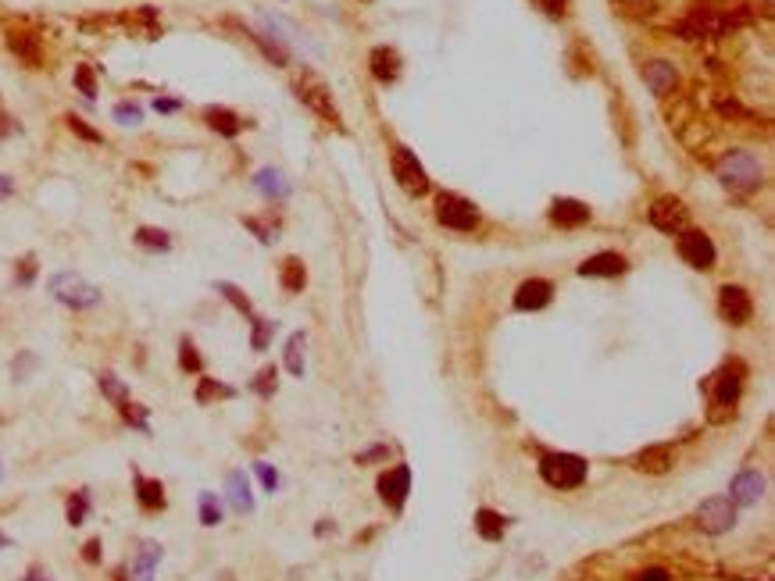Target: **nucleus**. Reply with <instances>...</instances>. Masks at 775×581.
Returning a JSON list of instances; mask_svg holds the SVG:
<instances>
[{
	"label": "nucleus",
	"instance_id": "obj_16",
	"mask_svg": "<svg viewBox=\"0 0 775 581\" xmlns=\"http://www.w3.org/2000/svg\"><path fill=\"white\" fill-rule=\"evenodd\" d=\"M625 268H629V264H625L622 253H594L590 261L579 264V275H583V279H615V275H622Z\"/></svg>",
	"mask_w": 775,
	"mask_h": 581
},
{
	"label": "nucleus",
	"instance_id": "obj_37",
	"mask_svg": "<svg viewBox=\"0 0 775 581\" xmlns=\"http://www.w3.org/2000/svg\"><path fill=\"white\" fill-rule=\"evenodd\" d=\"M119 410H121V417H125L132 428H140V432H147V435H150V424H147V407H140V404L125 400V404H119Z\"/></svg>",
	"mask_w": 775,
	"mask_h": 581
},
{
	"label": "nucleus",
	"instance_id": "obj_31",
	"mask_svg": "<svg viewBox=\"0 0 775 581\" xmlns=\"http://www.w3.org/2000/svg\"><path fill=\"white\" fill-rule=\"evenodd\" d=\"M11 51L18 54V58L25 61V64H40V51H36V40L33 36H25V33H11Z\"/></svg>",
	"mask_w": 775,
	"mask_h": 581
},
{
	"label": "nucleus",
	"instance_id": "obj_45",
	"mask_svg": "<svg viewBox=\"0 0 775 581\" xmlns=\"http://www.w3.org/2000/svg\"><path fill=\"white\" fill-rule=\"evenodd\" d=\"M33 279H36V261L25 257V261H22V271H18V286H29Z\"/></svg>",
	"mask_w": 775,
	"mask_h": 581
},
{
	"label": "nucleus",
	"instance_id": "obj_14",
	"mask_svg": "<svg viewBox=\"0 0 775 581\" xmlns=\"http://www.w3.org/2000/svg\"><path fill=\"white\" fill-rule=\"evenodd\" d=\"M132 489H136V503H140V510H147V514H158V510H165V485L158 481V478H143L140 471L132 474Z\"/></svg>",
	"mask_w": 775,
	"mask_h": 581
},
{
	"label": "nucleus",
	"instance_id": "obj_22",
	"mask_svg": "<svg viewBox=\"0 0 775 581\" xmlns=\"http://www.w3.org/2000/svg\"><path fill=\"white\" fill-rule=\"evenodd\" d=\"M644 79H647L651 93L664 97V93H672V86H675V68H672L668 61H651V64L644 68Z\"/></svg>",
	"mask_w": 775,
	"mask_h": 581
},
{
	"label": "nucleus",
	"instance_id": "obj_36",
	"mask_svg": "<svg viewBox=\"0 0 775 581\" xmlns=\"http://www.w3.org/2000/svg\"><path fill=\"white\" fill-rule=\"evenodd\" d=\"M215 290L222 292V296H226V300H229V303L237 307L239 314H247V318H254V307H250V300H247V296H243V292H239L237 286H233V282H215Z\"/></svg>",
	"mask_w": 775,
	"mask_h": 581
},
{
	"label": "nucleus",
	"instance_id": "obj_26",
	"mask_svg": "<svg viewBox=\"0 0 775 581\" xmlns=\"http://www.w3.org/2000/svg\"><path fill=\"white\" fill-rule=\"evenodd\" d=\"M204 121H208L215 132H222V136H237L239 129H243V121H239L233 111H226V108H208V111H204Z\"/></svg>",
	"mask_w": 775,
	"mask_h": 581
},
{
	"label": "nucleus",
	"instance_id": "obj_52",
	"mask_svg": "<svg viewBox=\"0 0 775 581\" xmlns=\"http://www.w3.org/2000/svg\"><path fill=\"white\" fill-rule=\"evenodd\" d=\"M7 132H11V121H7V115L0 111V136H7Z\"/></svg>",
	"mask_w": 775,
	"mask_h": 581
},
{
	"label": "nucleus",
	"instance_id": "obj_32",
	"mask_svg": "<svg viewBox=\"0 0 775 581\" xmlns=\"http://www.w3.org/2000/svg\"><path fill=\"white\" fill-rule=\"evenodd\" d=\"M136 246L154 250V253H165V250H172V239H169V233H161V229H140V233H136Z\"/></svg>",
	"mask_w": 775,
	"mask_h": 581
},
{
	"label": "nucleus",
	"instance_id": "obj_17",
	"mask_svg": "<svg viewBox=\"0 0 775 581\" xmlns=\"http://www.w3.org/2000/svg\"><path fill=\"white\" fill-rule=\"evenodd\" d=\"M550 222H554V225H561V229L586 225V222H590V207H586V204H579V200L561 196V200H554V204H550Z\"/></svg>",
	"mask_w": 775,
	"mask_h": 581
},
{
	"label": "nucleus",
	"instance_id": "obj_13",
	"mask_svg": "<svg viewBox=\"0 0 775 581\" xmlns=\"http://www.w3.org/2000/svg\"><path fill=\"white\" fill-rule=\"evenodd\" d=\"M297 97L311 108V111H318L322 118H329V121H340V111H336V104H333V97H329V90L322 86V82H315V79H300L297 82Z\"/></svg>",
	"mask_w": 775,
	"mask_h": 581
},
{
	"label": "nucleus",
	"instance_id": "obj_48",
	"mask_svg": "<svg viewBox=\"0 0 775 581\" xmlns=\"http://www.w3.org/2000/svg\"><path fill=\"white\" fill-rule=\"evenodd\" d=\"M390 450L386 446H372V450H364V453H358V464H372V461H383Z\"/></svg>",
	"mask_w": 775,
	"mask_h": 581
},
{
	"label": "nucleus",
	"instance_id": "obj_34",
	"mask_svg": "<svg viewBox=\"0 0 775 581\" xmlns=\"http://www.w3.org/2000/svg\"><path fill=\"white\" fill-rule=\"evenodd\" d=\"M97 386H101V393H104V396H108V400H111L115 407L129 400V386H125V382H119V378H115L111 371H104V375L97 378Z\"/></svg>",
	"mask_w": 775,
	"mask_h": 581
},
{
	"label": "nucleus",
	"instance_id": "obj_24",
	"mask_svg": "<svg viewBox=\"0 0 775 581\" xmlns=\"http://www.w3.org/2000/svg\"><path fill=\"white\" fill-rule=\"evenodd\" d=\"M254 186H257L261 196H268V200H283V196L290 193V182L283 178V172H276V168H261L257 178H254Z\"/></svg>",
	"mask_w": 775,
	"mask_h": 581
},
{
	"label": "nucleus",
	"instance_id": "obj_29",
	"mask_svg": "<svg viewBox=\"0 0 775 581\" xmlns=\"http://www.w3.org/2000/svg\"><path fill=\"white\" fill-rule=\"evenodd\" d=\"M229 396H237V389H229V386H222V382H215V378H200V386H197V404H211V400H229Z\"/></svg>",
	"mask_w": 775,
	"mask_h": 581
},
{
	"label": "nucleus",
	"instance_id": "obj_49",
	"mask_svg": "<svg viewBox=\"0 0 775 581\" xmlns=\"http://www.w3.org/2000/svg\"><path fill=\"white\" fill-rule=\"evenodd\" d=\"M154 111H161V115H172V111H179V100H154Z\"/></svg>",
	"mask_w": 775,
	"mask_h": 581
},
{
	"label": "nucleus",
	"instance_id": "obj_38",
	"mask_svg": "<svg viewBox=\"0 0 775 581\" xmlns=\"http://www.w3.org/2000/svg\"><path fill=\"white\" fill-rule=\"evenodd\" d=\"M179 367L182 371H189V375H200V371H204V364H200V357H197V347H193L189 339H182L179 343Z\"/></svg>",
	"mask_w": 775,
	"mask_h": 581
},
{
	"label": "nucleus",
	"instance_id": "obj_40",
	"mask_svg": "<svg viewBox=\"0 0 775 581\" xmlns=\"http://www.w3.org/2000/svg\"><path fill=\"white\" fill-rule=\"evenodd\" d=\"M254 474L261 478V485H265V492H276V489H279V471H276V467H272V464H265V461H257V464H254Z\"/></svg>",
	"mask_w": 775,
	"mask_h": 581
},
{
	"label": "nucleus",
	"instance_id": "obj_35",
	"mask_svg": "<svg viewBox=\"0 0 775 581\" xmlns=\"http://www.w3.org/2000/svg\"><path fill=\"white\" fill-rule=\"evenodd\" d=\"M272 336H276V321H265V318H254V332H250V347L257 349V353H265L268 343H272Z\"/></svg>",
	"mask_w": 775,
	"mask_h": 581
},
{
	"label": "nucleus",
	"instance_id": "obj_53",
	"mask_svg": "<svg viewBox=\"0 0 775 581\" xmlns=\"http://www.w3.org/2000/svg\"><path fill=\"white\" fill-rule=\"evenodd\" d=\"M25 581H47V575H40V571H29V575H25Z\"/></svg>",
	"mask_w": 775,
	"mask_h": 581
},
{
	"label": "nucleus",
	"instance_id": "obj_21",
	"mask_svg": "<svg viewBox=\"0 0 775 581\" xmlns=\"http://www.w3.org/2000/svg\"><path fill=\"white\" fill-rule=\"evenodd\" d=\"M740 389H743V382H740L736 371H722V375H715V382H712L715 407H732V404L740 400Z\"/></svg>",
	"mask_w": 775,
	"mask_h": 581
},
{
	"label": "nucleus",
	"instance_id": "obj_51",
	"mask_svg": "<svg viewBox=\"0 0 775 581\" xmlns=\"http://www.w3.org/2000/svg\"><path fill=\"white\" fill-rule=\"evenodd\" d=\"M11 193H15V182H11L7 175H0V200H7Z\"/></svg>",
	"mask_w": 775,
	"mask_h": 581
},
{
	"label": "nucleus",
	"instance_id": "obj_28",
	"mask_svg": "<svg viewBox=\"0 0 775 581\" xmlns=\"http://www.w3.org/2000/svg\"><path fill=\"white\" fill-rule=\"evenodd\" d=\"M279 282H283V290H286V292H300V290H304V282H307V271H304V264H300L297 257H290V261H283V271H279Z\"/></svg>",
	"mask_w": 775,
	"mask_h": 581
},
{
	"label": "nucleus",
	"instance_id": "obj_11",
	"mask_svg": "<svg viewBox=\"0 0 775 581\" xmlns=\"http://www.w3.org/2000/svg\"><path fill=\"white\" fill-rule=\"evenodd\" d=\"M718 307L725 314L729 325H747L751 314H754V303H751V292L740 290V286H725L718 292Z\"/></svg>",
	"mask_w": 775,
	"mask_h": 581
},
{
	"label": "nucleus",
	"instance_id": "obj_20",
	"mask_svg": "<svg viewBox=\"0 0 775 581\" xmlns=\"http://www.w3.org/2000/svg\"><path fill=\"white\" fill-rule=\"evenodd\" d=\"M372 75L379 82H393L401 75V54L393 47H375L372 51Z\"/></svg>",
	"mask_w": 775,
	"mask_h": 581
},
{
	"label": "nucleus",
	"instance_id": "obj_33",
	"mask_svg": "<svg viewBox=\"0 0 775 581\" xmlns=\"http://www.w3.org/2000/svg\"><path fill=\"white\" fill-rule=\"evenodd\" d=\"M286 371L300 378L304 375V332H294L290 343H286Z\"/></svg>",
	"mask_w": 775,
	"mask_h": 581
},
{
	"label": "nucleus",
	"instance_id": "obj_12",
	"mask_svg": "<svg viewBox=\"0 0 775 581\" xmlns=\"http://www.w3.org/2000/svg\"><path fill=\"white\" fill-rule=\"evenodd\" d=\"M761 492H765V478L758 474V471H740L736 478H732V485H729V500L736 503V507H758V500H761Z\"/></svg>",
	"mask_w": 775,
	"mask_h": 581
},
{
	"label": "nucleus",
	"instance_id": "obj_7",
	"mask_svg": "<svg viewBox=\"0 0 775 581\" xmlns=\"http://www.w3.org/2000/svg\"><path fill=\"white\" fill-rule=\"evenodd\" d=\"M679 257L690 264V268H701V271H708V268H715V243H712V235H704L701 229H686V233H679Z\"/></svg>",
	"mask_w": 775,
	"mask_h": 581
},
{
	"label": "nucleus",
	"instance_id": "obj_6",
	"mask_svg": "<svg viewBox=\"0 0 775 581\" xmlns=\"http://www.w3.org/2000/svg\"><path fill=\"white\" fill-rule=\"evenodd\" d=\"M651 225L657 233H668V235H679L690 229V207L679 200V196H661L654 200L651 207Z\"/></svg>",
	"mask_w": 775,
	"mask_h": 581
},
{
	"label": "nucleus",
	"instance_id": "obj_54",
	"mask_svg": "<svg viewBox=\"0 0 775 581\" xmlns=\"http://www.w3.org/2000/svg\"><path fill=\"white\" fill-rule=\"evenodd\" d=\"M4 546H11V538H7L4 531H0V549H4Z\"/></svg>",
	"mask_w": 775,
	"mask_h": 581
},
{
	"label": "nucleus",
	"instance_id": "obj_42",
	"mask_svg": "<svg viewBox=\"0 0 775 581\" xmlns=\"http://www.w3.org/2000/svg\"><path fill=\"white\" fill-rule=\"evenodd\" d=\"M115 118H119L121 125H140L143 111H140L136 104H115Z\"/></svg>",
	"mask_w": 775,
	"mask_h": 581
},
{
	"label": "nucleus",
	"instance_id": "obj_4",
	"mask_svg": "<svg viewBox=\"0 0 775 581\" xmlns=\"http://www.w3.org/2000/svg\"><path fill=\"white\" fill-rule=\"evenodd\" d=\"M436 218H440V225H447V229H454V233H472L479 225L476 204L465 200V196H458V193H440V200H436Z\"/></svg>",
	"mask_w": 775,
	"mask_h": 581
},
{
	"label": "nucleus",
	"instance_id": "obj_25",
	"mask_svg": "<svg viewBox=\"0 0 775 581\" xmlns=\"http://www.w3.org/2000/svg\"><path fill=\"white\" fill-rule=\"evenodd\" d=\"M504 528H508L504 518H500V514H493V510H486V507L476 514V531L486 538V542H500V538H504Z\"/></svg>",
	"mask_w": 775,
	"mask_h": 581
},
{
	"label": "nucleus",
	"instance_id": "obj_18",
	"mask_svg": "<svg viewBox=\"0 0 775 581\" xmlns=\"http://www.w3.org/2000/svg\"><path fill=\"white\" fill-rule=\"evenodd\" d=\"M161 564V546L158 542H143L132 567H129V581H154V571Z\"/></svg>",
	"mask_w": 775,
	"mask_h": 581
},
{
	"label": "nucleus",
	"instance_id": "obj_10",
	"mask_svg": "<svg viewBox=\"0 0 775 581\" xmlns=\"http://www.w3.org/2000/svg\"><path fill=\"white\" fill-rule=\"evenodd\" d=\"M732 22L736 18H729V14H715V11H693L683 25H679V33L686 36V40H697V36H718V33H725V29H732Z\"/></svg>",
	"mask_w": 775,
	"mask_h": 581
},
{
	"label": "nucleus",
	"instance_id": "obj_55",
	"mask_svg": "<svg viewBox=\"0 0 775 581\" xmlns=\"http://www.w3.org/2000/svg\"><path fill=\"white\" fill-rule=\"evenodd\" d=\"M0 478H4V464H0Z\"/></svg>",
	"mask_w": 775,
	"mask_h": 581
},
{
	"label": "nucleus",
	"instance_id": "obj_15",
	"mask_svg": "<svg viewBox=\"0 0 775 581\" xmlns=\"http://www.w3.org/2000/svg\"><path fill=\"white\" fill-rule=\"evenodd\" d=\"M550 296H554V286L547 279H526L515 292V307L518 310H543L550 303Z\"/></svg>",
	"mask_w": 775,
	"mask_h": 581
},
{
	"label": "nucleus",
	"instance_id": "obj_27",
	"mask_svg": "<svg viewBox=\"0 0 775 581\" xmlns=\"http://www.w3.org/2000/svg\"><path fill=\"white\" fill-rule=\"evenodd\" d=\"M197 514H200V524H204V528H218V524H222V503H218V496H215V492H200Z\"/></svg>",
	"mask_w": 775,
	"mask_h": 581
},
{
	"label": "nucleus",
	"instance_id": "obj_39",
	"mask_svg": "<svg viewBox=\"0 0 775 581\" xmlns=\"http://www.w3.org/2000/svg\"><path fill=\"white\" fill-rule=\"evenodd\" d=\"M276 386H279V382H276V367H265V371L254 378V393H257L261 400H268V396L276 393Z\"/></svg>",
	"mask_w": 775,
	"mask_h": 581
},
{
	"label": "nucleus",
	"instance_id": "obj_50",
	"mask_svg": "<svg viewBox=\"0 0 775 581\" xmlns=\"http://www.w3.org/2000/svg\"><path fill=\"white\" fill-rule=\"evenodd\" d=\"M640 581H672L668 578V571H661V567H651V571H644Z\"/></svg>",
	"mask_w": 775,
	"mask_h": 581
},
{
	"label": "nucleus",
	"instance_id": "obj_3",
	"mask_svg": "<svg viewBox=\"0 0 775 581\" xmlns=\"http://www.w3.org/2000/svg\"><path fill=\"white\" fill-rule=\"evenodd\" d=\"M718 178L729 189H754L761 182V161L751 150H729L718 161Z\"/></svg>",
	"mask_w": 775,
	"mask_h": 581
},
{
	"label": "nucleus",
	"instance_id": "obj_23",
	"mask_svg": "<svg viewBox=\"0 0 775 581\" xmlns=\"http://www.w3.org/2000/svg\"><path fill=\"white\" fill-rule=\"evenodd\" d=\"M672 464H675V453L668 446H647L636 457V467L647 471V474H664V471H672Z\"/></svg>",
	"mask_w": 775,
	"mask_h": 581
},
{
	"label": "nucleus",
	"instance_id": "obj_44",
	"mask_svg": "<svg viewBox=\"0 0 775 581\" xmlns=\"http://www.w3.org/2000/svg\"><path fill=\"white\" fill-rule=\"evenodd\" d=\"M29 367H36V357H33V353H22V357L15 360V378L25 382V371H29Z\"/></svg>",
	"mask_w": 775,
	"mask_h": 581
},
{
	"label": "nucleus",
	"instance_id": "obj_9",
	"mask_svg": "<svg viewBox=\"0 0 775 581\" xmlns=\"http://www.w3.org/2000/svg\"><path fill=\"white\" fill-rule=\"evenodd\" d=\"M408 492H412V467L408 464L393 467V471H386V474L379 478V496H383V503H390L393 510L404 507Z\"/></svg>",
	"mask_w": 775,
	"mask_h": 581
},
{
	"label": "nucleus",
	"instance_id": "obj_46",
	"mask_svg": "<svg viewBox=\"0 0 775 581\" xmlns=\"http://www.w3.org/2000/svg\"><path fill=\"white\" fill-rule=\"evenodd\" d=\"M82 560H86V564H101V538H90V542L82 546Z\"/></svg>",
	"mask_w": 775,
	"mask_h": 581
},
{
	"label": "nucleus",
	"instance_id": "obj_43",
	"mask_svg": "<svg viewBox=\"0 0 775 581\" xmlns=\"http://www.w3.org/2000/svg\"><path fill=\"white\" fill-rule=\"evenodd\" d=\"M533 4H537L543 14H550V18H561V14H565V4H568V0H533Z\"/></svg>",
	"mask_w": 775,
	"mask_h": 581
},
{
	"label": "nucleus",
	"instance_id": "obj_2",
	"mask_svg": "<svg viewBox=\"0 0 775 581\" xmlns=\"http://www.w3.org/2000/svg\"><path fill=\"white\" fill-rule=\"evenodd\" d=\"M47 290L51 296L64 303V307H72V310H90V307H97L101 303V290L97 286H90L82 275H75V271H58L51 282H47Z\"/></svg>",
	"mask_w": 775,
	"mask_h": 581
},
{
	"label": "nucleus",
	"instance_id": "obj_5",
	"mask_svg": "<svg viewBox=\"0 0 775 581\" xmlns=\"http://www.w3.org/2000/svg\"><path fill=\"white\" fill-rule=\"evenodd\" d=\"M390 172L397 178V186L408 193V196H421L429 189V175L418 165V157L408 150V147H397L393 157H390Z\"/></svg>",
	"mask_w": 775,
	"mask_h": 581
},
{
	"label": "nucleus",
	"instance_id": "obj_47",
	"mask_svg": "<svg viewBox=\"0 0 775 581\" xmlns=\"http://www.w3.org/2000/svg\"><path fill=\"white\" fill-rule=\"evenodd\" d=\"M68 125H72V132H79L82 139H93V143H101V132H93V129H86L79 118H68Z\"/></svg>",
	"mask_w": 775,
	"mask_h": 581
},
{
	"label": "nucleus",
	"instance_id": "obj_1",
	"mask_svg": "<svg viewBox=\"0 0 775 581\" xmlns=\"http://www.w3.org/2000/svg\"><path fill=\"white\" fill-rule=\"evenodd\" d=\"M586 461L576 457V453H547L539 461V478L550 485V489H579L586 481Z\"/></svg>",
	"mask_w": 775,
	"mask_h": 581
},
{
	"label": "nucleus",
	"instance_id": "obj_19",
	"mask_svg": "<svg viewBox=\"0 0 775 581\" xmlns=\"http://www.w3.org/2000/svg\"><path fill=\"white\" fill-rule=\"evenodd\" d=\"M226 500L233 503L237 514H250V510H254V492H250V481H247L243 471H233V474L226 478Z\"/></svg>",
	"mask_w": 775,
	"mask_h": 581
},
{
	"label": "nucleus",
	"instance_id": "obj_30",
	"mask_svg": "<svg viewBox=\"0 0 775 581\" xmlns=\"http://www.w3.org/2000/svg\"><path fill=\"white\" fill-rule=\"evenodd\" d=\"M90 492L86 489H79V492H72V500H68V524L72 528H79V524H86V518H90Z\"/></svg>",
	"mask_w": 775,
	"mask_h": 581
},
{
	"label": "nucleus",
	"instance_id": "obj_41",
	"mask_svg": "<svg viewBox=\"0 0 775 581\" xmlns=\"http://www.w3.org/2000/svg\"><path fill=\"white\" fill-rule=\"evenodd\" d=\"M75 86L82 90V97H90V100H93V93H97V82H93V71H90V64H79V68H75Z\"/></svg>",
	"mask_w": 775,
	"mask_h": 581
},
{
	"label": "nucleus",
	"instance_id": "obj_8",
	"mask_svg": "<svg viewBox=\"0 0 775 581\" xmlns=\"http://www.w3.org/2000/svg\"><path fill=\"white\" fill-rule=\"evenodd\" d=\"M697 524H701V531H708V535H725V531L736 524V503H732L729 496H712V500H704V503L697 507Z\"/></svg>",
	"mask_w": 775,
	"mask_h": 581
}]
</instances>
